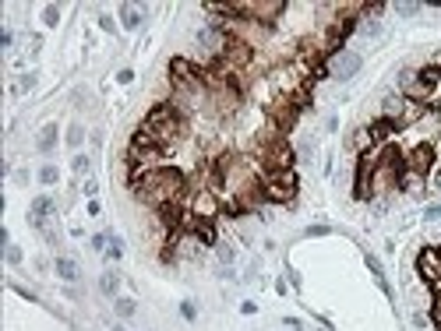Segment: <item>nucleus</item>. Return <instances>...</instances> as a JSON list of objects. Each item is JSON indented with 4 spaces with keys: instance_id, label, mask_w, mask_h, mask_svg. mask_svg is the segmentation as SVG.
Returning a JSON list of instances; mask_svg holds the SVG:
<instances>
[{
    "instance_id": "obj_11",
    "label": "nucleus",
    "mask_w": 441,
    "mask_h": 331,
    "mask_svg": "<svg viewBox=\"0 0 441 331\" xmlns=\"http://www.w3.org/2000/svg\"><path fill=\"white\" fill-rule=\"evenodd\" d=\"M395 11H399V14H403V18H413V14H420L423 7H420V4H399V7H395Z\"/></svg>"
},
{
    "instance_id": "obj_21",
    "label": "nucleus",
    "mask_w": 441,
    "mask_h": 331,
    "mask_svg": "<svg viewBox=\"0 0 441 331\" xmlns=\"http://www.w3.org/2000/svg\"><path fill=\"white\" fill-rule=\"evenodd\" d=\"M116 331H127V328H116Z\"/></svg>"
},
{
    "instance_id": "obj_13",
    "label": "nucleus",
    "mask_w": 441,
    "mask_h": 331,
    "mask_svg": "<svg viewBox=\"0 0 441 331\" xmlns=\"http://www.w3.org/2000/svg\"><path fill=\"white\" fill-rule=\"evenodd\" d=\"M106 254H110V257L116 261V257H120V254H124V243H120V239L113 236V239H110V250H106Z\"/></svg>"
},
{
    "instance_id": "obj_7",
    "label": "nucleus",
    "mask_w": 441,
    "mask_h": 331,
    "mask_svg": "<svg viewBox=\"0 0 441 331\" xmlns=\"http://www.w3.org/2000/svg\"><path fill=\"white\" fill-rule=\"evenodd\" d=\"M113 310L120 313V317H131V313H134L138 307H134V299H127V296H116V299H113Z\"/></svg>"
},
{
    "instance_id": "obj_3",
    "label": "nucleus",
    "mask_w": 441,
    "mask_h": 331,
    "mask_svg": "<svg viewBox=\"0 0 441 331\" xmlns=\"http://www.w3.org/2000/svg\"><path fill=\"white\" fill-rule=\"evenodd\" d=\"M42 215H53V201L50 198H36L32 201V222L42 225Z\"/></svg>"
},
{
    "instance_id": "obj_15",
    "label": "nucleus",
    "mask_w": 441,
    "mask_h": 331,
    "mask_svg": "<svg viewBox=\"0 0 441 331\" xmlns=\"http://www.w3.org/2000/svg\"><path fill=\"white\" fill-rule=\"evenodd\" d=\"M75 173H88V155H75Z\"/></svg>"
},
{
    "instance_id": "obj_17",
    "label": "nucleus",
    "mask_w": 441,
    "mask_h": 331,
    "mask_svg": "<svg viewBox=\"0 0 441 331\" xmlns=\"http://www.w3.org/2000/svg\"><path fill=\"white\" fill-rule=\"evenodd\" d=\"M7 261L11 264H21V250L18 247H7Z\"/></svg>"
},
{
    "instance_id": "obj_6",
    "label": "nucleus",
    "mask_w": 441,
    "mask_h": 331,
    "mask_svg": "<svg viewBox=\"0 0 441 331\" xmlns=\"http://www.w3.org/2000/svg\"><path fill=\"white\" fill-rule=\"evenodd\" d=\"M120 21H124V28H138V25H141V14H138L134 7L124 4V7H120Z\"/></svg>"
},
{
    "instance_id": "obj_18",
    "label": "nucleus",
    "mask_w": 441,
    "mask_h": 331,
    "mask_svg": "<svg viewBox=\"0 0 441 331\" xmlns=\"http://www.w3.org/2000/svg\"><path fill=\"white\" fill-rule=\"evenodd\" d=\"M180 313H184L187 321H194V313H198V310H194V303H184V307H180Z\"/></svg>"
},
{
    "instance_id": "obj_2",
    "label": "nucleus",
    "mask_w": 441,
    "mask_h": 331,
    "mask_svg": "<svg viewBox=\"0 0 441 331\" xmlns=\"http://www.w3.org/2000/svg\"><path fill=\"white\" fill-rule=\"evenodd\" d=\"M357 71H360V53L343 50V53H335L328 60V74H332V78H339V81H349Z\"/></svg>"
},
{
    "instance_id": "obj_12",
    "label": "nucleus",
    "mask_w": 441,
    "mask_h": 331,
    "mask_svg": "<svg viewBox=\"0 0 441 331\" xmlns=\"http://www.w3.org/2000/svg\"><path fill=\"white\" fill-rule=\"evenodd\" d=\"M42 21H46V25H57V21H60V11H57V7H46V11H42Z\"/></svg>"
},
{
    "instance_id": "obj_9",
    "label": "nucleus",
    "mask_w": 441,
    "mask_h": 331,
    "mask_svg": "<svg viewBox=\"0 0 441 331\" xmlns=\"http://www.w3.org/2000/svg\"><path fill=\"white\" fill-rule=\"evenodd\" d=\"M39 180H42V184H57V166H42V169H39Z\"/></svg>"
},
{
    "instance_id": "obj_14",
    "label": "nucleus",
    "mask_w": 441,
    "mask_h": 331,
    "mask_svg": "<svg viewBox=\"0 0 441 331\" xmlns=\"http://www.w3.org/2000/svg\"><path fill=\"white\" fill-rule=\"evenodd\" d=\"M233 257H237V250H233V247H219V261H223V264H233Z\"/></svg>"
},
{
    "instance_id": "obj_20",
    "label": "nucleus",
    "mask_w": 441,
    "mask_h": 331,
    "mask_svg": "<svg viewBox=\"0 0 441 331\" xmlns=\"http://www.w3.org/2000/svg\"><path fill=\"white\" fill-rule=\"evenodd\" d=\"M423 215H427V219H438V215H441V204H434V208H427V212H423Z\"/></svg>"
},
{
    "instance_id": "obj_5",
    "label": "nucleus",
    "mask_w": 441,
    "mask_h": 331,
    "mask_svg": "<svg viewBox=\"0 0 441 331\" xmlns=\"http://www.w3.org/2000/svg\"><path fill=\"white\" fill-rule=\"evenodd\" d=\"M53 145H57V124H46L39 138V152H53Z\"/></svg>"
},
{
    "instance_id": "obj_1",
    "label": "nucleus",
    "mask_w": 441,
    "mask_h": 331,
    "mask_svg": "<svg viewBox=\"0 0 441 331\" xmlns=\"http://www.w3.org/2000/svg\"><path fill=\"white\" fill-rule=\"evenodd\" d=\"M265 187V201L268 204H293V198H297V173L293 169H283V173H272L261 180Z\"/></svg>"
},
{
    "instance_id": "obj_8",
    "label": "nucleus",
    "mask_w": 441,
    "mask_h": 331,
    "mask_svg": "<svg viewBox=\"0 0 441 331\" xmlns=\"http://www.w3.org/2000/svg\"><path fill=\"white\" fill-rule=\"evenodd\" d=\"M99 289L106 293V296H116V289H120V278L116 275H102V282H99Z\"/></svg>"
},
{
    "instance_id": "obj_16",
    "label": "nucleus",
    "mask_w": 441,
    "mask_h": 331,
    "mask_svg": "<svg viewBox=\"0 0 441 331\" xmlns=\"http://www.w3.org/2000/svg\"><path fill=\"white\" fill-rule=\"evenodd\" d=\"M332 229H328V225H311V229H307V236H328Z\"/></svg>"
},
{
    "instance_id": "obj_10",
    "label": "nucleus",
    "mask_w": 441,
    "mask_h": 331,
    "mask_svg": "<svg viewBox=\"0 0 441 331\" xmlns=\"http://www.w3.org/2000/svg\"><path fill=\"white\" fill-rule=\"evenodd\" d=\"M81 138H85V130H81V127H71V130H67V145H71V148H78V145H81Z\"/></svg>"
},
{
    "instance_id": "obj_19",
    "label": "nucleus",
    "mask_w": 441,
    "mask_h": 331,
    "mask_svg": "<svg viewBox=\"0 0 441 331\" xmlns=\"http://www.w3.org/2000/svg\"><path fill=\"white\" fill-rule=\"evenodd\" d=\"M99 25L106 28V32H113V18H110V14H102V18H99Z\"/></svg>"
},
{
    "instance_id": "obj_4",
    "label": "nucleus",
    "mask_w": 441,
    "mask_h": 331,
    "mask_svg": "<svg viewBox=\"0 0 441 331\" xmlns=\"http://www.w3.org/2000/svg\"><path fill=\"white\" fill-rule=\"evenodd\" d=\"M57 275H60L64 282H75L78 278V264L71 257H57Z\"/></svg>"
}]
</instances>
